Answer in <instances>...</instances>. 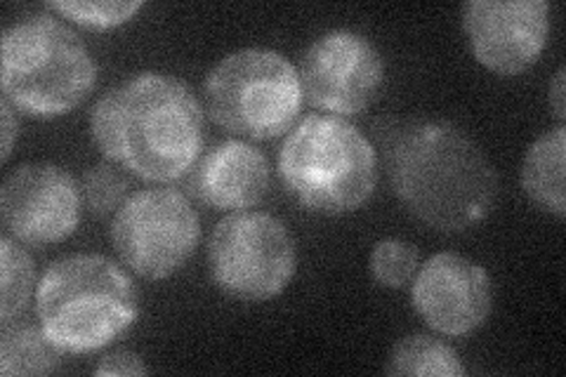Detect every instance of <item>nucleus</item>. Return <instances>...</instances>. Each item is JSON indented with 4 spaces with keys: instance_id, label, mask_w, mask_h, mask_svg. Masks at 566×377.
I'll return each instance as SVG.
<instances>
[{
    "instance_id": "obj_12",
    "label": "nucleus",
    "mask_w": 566,
    "mask_h": 377,
    "mask_svg": "<svg viewBox=\"0 0 566 377\" xmlns=\"http://www.w3.org/2000/svg\"><path fill=\"white\" fill-rule=\"evenodd\" d=\"M411 302L434 333L465 337L482 328L493 310L491 276L482 264L447 250L418 266Z\"/></svg>"
},
{
    "instance_id": "obj_7",
    "label": "nucleus",
    "mask_w": 566,
    "mask_h": 377,
    "mask_svg": "<svg viewBox=\"0 0 566 377\" xmlns=\"http://www.w3.org/2000/svg\"><path fill=\"white\" fill-rule=\"evenodd\" d=\"M208 262L222 293L241 302H268L289 289L297 250L289 227L274 214L241 210L218 222Z\"/></svg>"
},
{
    "instance_id": "obj_6",
    "label": "nucleus",
    "mask_w": 566,
    "mask_h": 377,
    "mask_svg": "<svg viewBox=\"0 0 566 377\" xmlns=\"http://www.w3.org/2000/svg\"><path fill=\"white\" fill-rule=\"evenodd\" d=\"M208 114L220 128L251 139L291 130L303 106L300 71L274 50L245 48L222 57L206 78Z\"/></svg>"
},
{
    "instance_id": "obj_1",
    "label": "nucleus",
    "mask_w": 566,
    "mask_h": 377,
    "mask_svg": "<svg viewBox=\"0 0 566 377\" xmlns=\"http://www.w3.org/2000/svg\"><path fill=\"white\" fill-rule=\"evenodd\" d=\"M385 170L399 203L437 231L480 224L499 196V172L476 142L449 121L395 125L382 142Z\"/></svg>"
},
{
    "instance_id": "obj_17",
    "label": "nucleus",
    "mask_w": 566,
    "mask_h": 377,
    "mask_svg": "<svg viewBox=\"0 0 566 377\" xmlns=\"http://www.w3.org/2000/svg\"><path fill=\"white\" fill-rule=\"evenodd\" d=\"M35 285V266L20 241L6 233L0 239V321L12 323L31 300Z\"/></svg>"
},
{
    "instance_id": "obj_2",
    "label": "nucleus",
    "mask_w": 566,
    "mask_h": 377,
    "mask_svg": "<svg viewBox=\"0 0 566 377\" xmlns=\"http://www.w3.org/2000/svg\"><path fill=\"white\" fill-rule=\"evenodd\" d=\"M99 151L149 182H175L203 149V109L177 76L145 71L104 93L91 112Z\"/></svg>"
},
{
    "instance_id": "obj_16",
    "label": "nucleus",
    "mask_w": 566,
    "mask_h": 377,
    "mask_svg": "<svg viewBox=\"0 0 566 377\" xmlns=\"http://www.w3.org/2000/svg\"><path fill=\"white\" fill-rule=\"evenodd\" d=\"M387 375L463 377L468 370L453 347L430 335H406L387 358Z\"/></svg>"
},
{
    "instance_id": "obj_9",
    "label": "nucleus",
    "mask_w": 566,
    "mask_h": 377,
    "mask_svg": "<svg viewBox=\"0 0 566 377\" xmlns=\"http://www.w3.org/2000/svg\"><path fill=\"white\" fill-rule=\"evenodd\" d=\"M303 95L316 109L335 116H359L385 85V62L366 35L333 29L307 48L300 62Z\"/></svg>"
},
{
    "instance_id": "obj_13",
    "label": "nucleus",
    "mask_w": 566,
    "mask_h": 377,
    "mask_svg": "<svg viewBox=\"0 0 566 377\" xmlns=\"http://www.w3.org/2000/svg\"><path fill=\"white\" fill-rule=\"evenodd\" d=\"M189 189L212 210L241 212L260 203L268 193L270 164L248 142L224 139L210 147L191 168Z\"/></svg>"
},
{
    "instance_id": "obj_5",
    "label": "nucleus",
    "mask_w": 566,
    "mask_h": 377,
    "mask_svg": "<svg viewBox=\"0 0 566 377\" xmlns=\"http://www.w3.org/2000/svg\"><path fill=\"white\" fill-rule=\"evenodd\" d=\"M3 97L31 118L69 114L93 93L97 64L76 31L48 14L17 22L3 33Z\"/></svg>"
},
{
    "instance_id": "obj_14",
    "label": "nucleus",
    "mask_w": 566,
    "mask_h": 377,
    "mask_svg": "<svg viewBox=\"0 0 566 377\" xmlns=\"http://www.w3.org/2000/svg\"><path fill=\"white\" fill-rule=\"evenodd\" d=\"M564 166H566V128L543 133L528 147L522 164V189L528 201L541 210L564 220L566 214V189H564Z\"/></svg>"
},
{
    "instance_id": "obj_20",
    "label": "nucleus",
    "mask_w": 566,
    "mask_h": 377,
    "mask_svg": "<svg viewBox=\"0 0 566 377\" xmlns=\"http://www.w3.org/2000/svg\"><path fill=\"white\" fill-rule=\"evenodd\" d=\"M83 196L85 203L99 218L116 214V210L128 199V182L114 166L99 164L91 168L83 177Z\"/></svg>"
},
{
    "instance_id": "obj_11",
    "label": "nucleus",
    "mask_w": 566,
    "mask_h": 377,
    "mask_svg": "<svg viewBox=\"0 0 566 377\" xmlns=\"http://www.w3.org/2000/svg\"><path fill=\"white\" fill-rule=\"evenodd\" d=\"M460 20L476 62L499 76H520L543 55L553 6L545 0H470Z\"/></svg>"
},
{
    "instance_id": "obj_22",
    "label": "nucleus",
    "mask_w": 566,
    "mask_h": 377,
    "mask_svg": "<svg viewBox=\"0 0 566 377\" xmlns=\"http://www.w3.org/2000/svg\"><path fill=\"white\" fill-rule=\"evenodd\" d=\"M0 121H3V156L0 158L8 160L14 149L17 133H20V123L14 118V106L6 97L0 102Z\"/></svg>"
},
{
    "instance_id": "obj_19",
    "label": "nucleus",
    "mask_w": 566,
    "mask_h": 377,
    "mask_svg": "<svg viewBox=\"0 0 566 377\" xmlns=\"http://www.w3.org/2000/svg\"><path fill=\"white\" fill-rule=\"evenodd\" d=\"M418 250L399 239H385L376 243L370 253V276L382 289H403L409 285L418 272Z\"/></svg>"
},
{
    "instance_id": "obj_21",
    "label": "nucleus",
    "mask_w": 566,
    "mask_h": 377,
    "mask_svg": "<svg viewBox=\"0 0 566 377\" xmlns=\"http://www.w3.org/2000/svg\"><path fill=\"white\" fill-rule=\"evenodd\" d=\"M95 375L106 377H133V375H147V366L135 352L128 349H116L106 354L95 368Z\"/></svg>"
},
{
    "instance_id": "obj_8",
    "label": "nucleus",
    "mask_w": 566,
    "mask_h": 377,
    "mask_svg": "<svg viewBox=\"0 0 566 377\" xmlns=\"http://www.w3.org/2000/svg\"><path fill=\"white\" fill-rule=\"evenodd\" d=\"M201 239L199 214L175 189L133 191L112 220V243L123 264L164 281L187 264Z\"/></svg>"
},
{
    "instance_id": "obj_3",
    "label": "nucleus",
    "mask_w": 566,
    "mask_h": 377,
    "mask_svg": "<svg viewBox=\"0 0 566 377\" xmlns=\"http://www.w3.org/2000/svg\"><path fill=\"white\" fill-rule=\"evenodd\" d=\"M45 335L66 354L109 347L137 321V291L118 264L102 255H69L52 262L35 293Z\"/></svg>"
},
{
    "instance_id": "obj_23",
    "label": "nucleus",
    "mask_w": 566,
    "mask_h": 377,
    "mask_svg": "<svg viewBox=\"0 0 566 377\" xmlns=\"http://www.w3.org/2000/svg\"><path fill=\"white\" fill-rule=\"evenodd\" d=\"M564 66L557 69L555 81L551 83V104H553V112L559 121V125H564L566 118V85H564Z\"/></svg>"
},
{
    "instance_id": "obj_15",
    "label": "nucleus",
    "mask_w": 566,
    "mask_h": 377,
    "mask_svg": "<svg viewBox=\"0 0 566 377\" xmlns=\"http://www.w3.org/2000/svg\"><path fill=\"white\" fill-rule=\"evenodd\" d=\"M62 364V349L52 343L43 328L29 323H6L0 337V373L14 375H50Z\"/></svg>"
},
{
    "instance_id": "obj_4",
    "label": "nucleus",
    "mask_w": 566,
    "mask_h": 377,
    "mask_svg": "<svg viewBox=\"0 0 566 377\" xmlns=\"http://www.w3.org/2000/svg\"><path fill=\"white\" fill-rule=\"evenodd\" d=\"M279 177L293 199L322 214H345L368 203L378 158L368 137L340 116L300 121L279 149Z\"/></svg>"
},
{
    "instance_id": "obj_18",
    "label": "nucleus",
    "mask_w": 566,
    "mask_h": 377,
    "mask_svg": "<svg viewBox=\"0 0 566 377\" xmlns=\"http://www.w3.org/2000/svg\"><path fill=\"white\" fill-rule=\"evenodd\" d=\"M48 8L78 27L106 31L130 22L133 17L145 8V3H142V0H133V3H118V0L116 3L114 0L112 3H93V0L91 3H87V0H52Z\"/></svg>"
},
{
    "instance_id": "obj_10",
    "label": "nucleus",
    "mask_w": 566,
    "mask_h": 377,
    "mask_svg": "<svg viewBox=\"0 0 566 377\" xmlns=\"http://www.w3.org/2000/svg\"><path fill=\"white\" fill-rule=\"evenodd\" d=\"M83 189L64 168L24 164L0 189V214L12 239L33 248L66 241L81 224Z\"/></svg>"
}]
</instances>
